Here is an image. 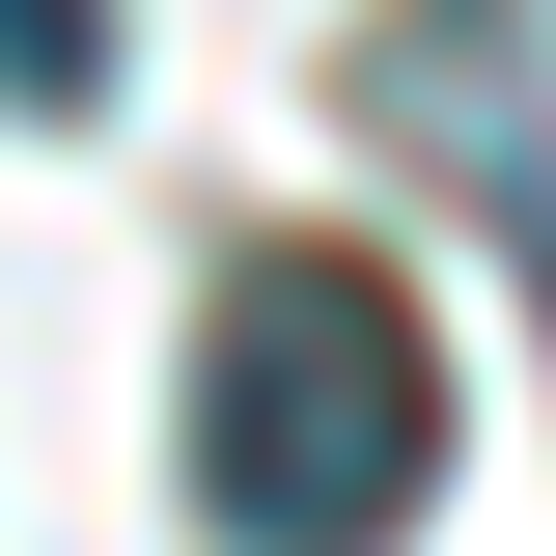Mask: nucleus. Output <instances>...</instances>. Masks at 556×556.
Segmentation results:
<instances>
[{
	"label": "nucleus",
	"instance_id": "obj_1",
	"mask_svg": "<svg viewBox=\"0 0 556 556\" xmlns=\"http://www.w3.org/2000/svg\"><path fill=\"white\" fill-rule=\"evenodd\" d=\"M445 501V334L390 251H251L195 334V529L223 556H390Z\"/></svg>",
	"mask_w": 556,
	"mask_h": 556
},
{
	"label": "nucleus",
	"instance_id": "obj_2",
	"mask_svg": "<svg viewBox=\"0 0 556 556\" xmlns=\"http://www.w3.org/2000/svg\"><path fill=\"white\" fill-rule=\"evenodd\" d=\"M0 112H112V0H0Z\"/></svg>",
	"mask_w": 556,
	"mask_h": 556
}]
</instances>
